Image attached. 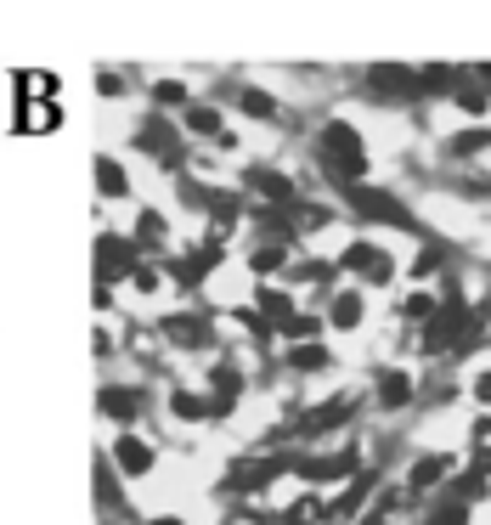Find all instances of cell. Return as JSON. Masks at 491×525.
Returning <instances> with one entry per match:
<instances>
[{
    "label": "cell",
    "instance_id": "cell-5",
    "mask_svg": "<svg viewBox=\"0 0 491 525\" xmlns=\"http://www.w3.org/2000/svg\"><path fill=\"white\" fill-rule=\"evenodd\" d=\"M407 401H412V373L384 367L379 373V407H407Z\"/></svg>",
    "mask_w": 491,
    "mask_h": 525
},
{
    "label": "cell",
    "instance_id": "cell-9",
    "mask_svg": "<svg viewBox=\"0 0 491 525\" xmlns=\"http://www.w3.org/2000/svg\"><path fill=\"white\" fill-rule=\"evenodd\" d=\"M491 147V125H469L452 136V159H475V153H486Z\"/></svg>",
    "mask_w": 491,
    "mask_h": 525
},
{
    "label": "cell",
    "instance_id": "cell-14",
    "mask_svg": "<svg viewBox=\"0 0 491 525\" xmlns=\"http://www.w3.org/2000/svg\"><path fill=\"white\" fill-rule=\"evenodd\" d=\"M283 243H260V249H254V271H260V277H271V271L283 266Z\"/></svg>",
    "mask_w": 491,
    "mask_h": 525
},
{
    "label": "cell",
    "instance_id": "cell-15",
    "mask_svg": "<svg viewBox=\"0 0 491 525\" xmlns=\"http://www.w3.org/2000/svg\"><path fill=\"white\" fill-rule=\"evenodd\" d=\"M475 401L480 407H491V367H480L475 373Z\"/></svg>",
    "mask_w": 491,
    "mask_h": 525
},
{
    "label": "cell",
    "instance_id": "cell-2",
    "mask_svg": "<svg viewBox=\"0 0 491 525\" xmlns=\"http://www.w3.org/2000/svg\"><path fill=\"white\" fill-rule=\"evenodd\" d=\"M339 271H356V277H367V283H390V277H396V260L384 255L379 243L356 238L345 249V260H339Z\"/></svg>",
    "mask_w": 491,
    "mask_h": 525
},
{
    "label": "cell",
    "instance_id": "cell-4",
    "mask_svg": "<svg viewBox=\"0 0 491 525\" xmlns=\"http://www.w3.org/2000/svg\"><path fill=\"white\" fill-rule=\"evenodd\" d=\"M367 85H373L379 96H412V91H418V68L379 63V68H367Z\"/></svg>",
    "mask_w": 491,
    "mask_h": 525
},
{
    "label": "cell",
    "instance_id": "cell-10",
    "mask_svg": "<svg viewBox=\"0 0 491 525\" xmlns=\"http://www.w3.org/2000/svg\"><path fill=\"white\" fill-rule=\"evenodd\" d=\"M328 362H333L328 345H294L288 350V367H294V373H322Z\"/></svg>",
    "mask_w": 491,
    "mask_h": 525
},
{
    "label": "cell",
    "instance_id": "cell-13",
    "mask_svg": "<svg viewBox=\"0 0 491 525\" xmlns=\"http://www.w3.org/2000/svg\"><path fill=\"white\" fill-rule=\"evenodd\" d=\"M238 102H243V113H254V119H277V96H266V91H243Z\"/></svg>",
    "mask_w": 491,
    "mask_h": 525
},
{
    "label": "cell",
    "instance_id": "cell-1",
    "mask_svg": "<svg viewBox=\"0 0 491 525\" xmlns=\"http://www.w3.org/2000/svg\"><path fill=\"white\" fill-rule=\"evenodd\" d=\"M317 153H322V170H328L333 181L362 187V175H367V147H362V136H356L345 119H333V125L317 136Z\"/></svg>",
    "mask_w": 491,
    "mask_h": 525
},
{
    "label": "cell",
    "instance_id": "cell-12",
    "mask_svg": "<svg viewBox=\"0 0 491 525\" xmlns=\"http://www.w3.org/2000/svg\"><path fill=\"white\" fill-rule=\"evenodd\" d=\"M424 525H469V503H452V492L435 503V514H429Z\"/></svg>",
    "mask_w": 491,
    "mask_h": 525
},
{
    "label": "cell",
    "instance_id": "cell-11",
    "mask_svg": "<svg viewBox=\"0 0 491 525\" xmlns=\"http://www.w3.org/2000/svg\"><path fill=\"white\" fill-rule=\"evenodd\" d=\"M435 311H441V305H435V294H407V300H401V317L407 322H435Z\"/></svg>",
    "mask_w": 491,
    "mask_h": 525
},
{
    "label": "cell",
    "instance_id": "cell-3",
    "mask_svg": "<svg viewBox=\"0 0 491 525\" xmlns=\"http://www.w3.org/2000/svg\"><path fill=\"white\" fill-rule=\"evenodd\" d=\"M446 475H452V452H429V458H418L407 469V480H401V486H407L412 497H424L429 486H441Z\"/></svg>",
    "mask_w": 491,
    "mask_h": 525
},
{
    "label": "cell",
    "instance_id": "cell-6",
    "mask_svg": "<svg viewBox=\"0 0 491 525\" xmlns=\"http://www.w3.org/2000/svg\"><path fill=\"white\" fill-rule=\"evenodd\" d=\"M367 492H373V475H350L345 492H339V503H333V514H339V520L362 514V509H367Z\"/></svg>",
    "mask_w": 491,
    "mask_h": 525
},
{
    "label": "cell",
    "instance_id": "cell-8",
    "mask_svg": "<svg viewBox=\"0 0 491 525\" xmlns=\"http://www.w3.org/2000/svg\"><path fill=\"white\" fill-rule=\"evenodd\" d=\"M119 463H125L130 475H147L153 469V446L136 441V435H119Z\"/></svg>",
    "mask_w": 491,
    "mask_h": 525
},
{
    "label": "cell",
    "instance_id": "cell-7",
    "mask_svg": "<svg viewBox=\"0 0 491 525\" xmlns=\"http://www.w3.org/2000/svg\"><path fill=\"white\" fill-rule=\"evenodd\" d=\"M328 317L339 322V328H362V317H367V300L356 294V288H345V294H339V300L328 305Z\"/></svg>",
    "mask_w": 491,
    "mask_h": 525
}]
</instances>
